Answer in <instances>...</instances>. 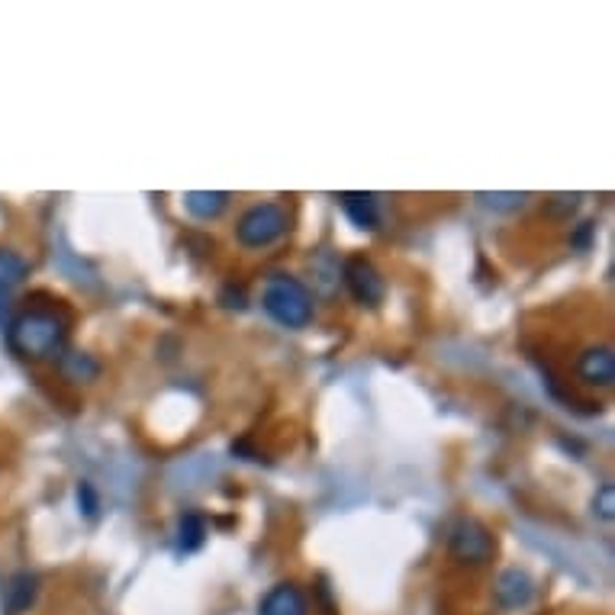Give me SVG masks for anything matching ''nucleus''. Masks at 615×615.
Listing matches in <instances>:
<instances>
[{"mask_svg": "<svg viewBox=\"0 0 615 615\" xmlns=\"http://www.w3.org/2000/svg\"><path fill=\"white\" fill-rule=\"evenodd\" d=\"M7 345L26 362H52L68 345V316L52 306L20 310L7 323Z\"/></svg>", "mask_w": 615, "mask_h": 615, "instance_id": "f257e3e1", "label": "nucleus"}, {"mask_svg": "<svg viewBox=\"0 0 615 615\" xmlns=\"http://www.w3.org/2000/svg\"><path fill=\"white\" fill-rule=\"evenodd\" d=\"M261 310L284 328H306L316 316V300L310 288L293 274H271L261 288Z\"/></svg>", "mask_w": 615, "mask_h": 615, "instance_id": "f03ea898", "label": "nucleus"}, {"mask_svg": "<svg viewBox=\"0 0 615 615\" xmlns=\"http://www.w3.org/2000/svg\"><path fill=\"white\" fill-rule=\"evenodd\" d=\"M290 216L284 204H255L236 223V242L242 248H265L288 233Z\"/></svg>", "mask_w": 615, "mask_h": 615, "instance_id": "7ed1b4c3", "label": "nucleus"}, {"mask_svg": "<svg viewBox=\"0 0 615 615\" xmlns=\"http://www.w3.org/2000/svg\"><path fill=\"white\" fill-rule=\"evenodd\" d=\"M449 551L457 564H467V568H484L490 564L493 554H496V535L474 516H461L452 526L449 535Z\"/></svg>", "mask_w": 615, "mask_h": 615, "instance_id": "20e7f679", "label": "nucleus"}, {"mask_svg": "<svg viewBox=\"0 0 615 615\" xmlns=\"http://www.w3.org/2000/svg\"><path fill=\"white\" fill-rule=\"evenodd\" d=\"M342 284L348 288L352 300L368 306V310H377L387 296V281L380 274V268L365 258V255H348L345 265H342Z\"/></svg>", "mask_w": 615, "mask_h": 615, "instance_id": "39448f33", "label": "nucleus"}, {"mask_svg": "<svg viewBox=\"0 0 615 615\" xmlns=\"http://www.w3.org/2000/svg\"><path fill=\"white\" fill-rule=\"evenodd\" d=\"M535 596V580L522 568H506L503 574L496 576V586H493V600L499 609H526Z\"/></svg>", "mask_w": 615, "mask_h": 615, "instance_id": "423d86ee", "label": "nucleus"}, {"mask_svg": "<svg viewBox=\"0 0 615 615\" xmlns=\"http://www.w3.org/2000/svg\"><path fill=\"white\" fill-rule=\"evenodd\" d=\"M576 377L590 387H613L615 355L613 345H590L576 358Z\"/></svg>", "mask_w": 615, "mask_h": 615, "instance_id": "0eeeda50", "label": "nucleus"}, {"mask_svg": "<svg viewBox=\"0 0 615 615\" xmlns=\"http://www.w3.org/2000/svg\"><path fill=\"white\" fill-rule=\"evenodd\" d=\"M40 596V576L30 574V571H20L3 583V596H0V606L3 615H23L33 609Z\"/></svg>", "mask_w": 615, "mask_h": 615, "instance_id": "6e6552de", "label": "nucleus"}, {"mask_svg": "<svg viewBox=\"0 0 615 615\" xmlns=\"http://www.w3.org/2000/svg\"><path fill=\"white\" fill-rule=\"evenodd\" d=\"M310 606H306V596L296 583H274L261 606H258V615H306Z\"/></svg>", "mask_w": 615, "mask_h": 615, "instance_id": "1a4fd4ad", "label": "nucleus"}, {"mask_svg": "<svg viewBox=\"0 0 615 615\" xmlns=\"http://www.w3.org/2000/svg\"><path fill=\"white\" fill-rule=\"evenodd\" d=\"M338 204L345 209V216L358 226V229H380V204L374 194H342Z\"/></svg>", "mask_w": 615, "mask_h": 615, "instance_id": "9d476101", "label": "nucleus"}, {"mask_svg": "<svg viewBox=\"0 0 615 615\" xmlns=\"http://www.w3.org/2000/svg\"><path fill=\"white\" fill-rule=\"evenodd\" d=\"M55 362H58L62 377L72 380V384H90V380L100 377V362L94 355H87V352H68L65 348Z\"/></svg>", "mask_w": 615, "mask_h": 615, "instance_id": "9b49d317", "label": "nucleus"}, {"mask_svg": "<svg viewBox=\"0 0 615 615\" xmlns=\"http://www.w3.org/2000/svg\"><path fill=\"white\" fill-rule=\"evenodd\" d=\"M206 516L204 512H184L181 522H177V551L181 554H191V551H201L206 541Z\"/></svg>", "mask_w": 615, "mask_h": 615, "instance_id": "f8f14e48", "label": "nucleus"}, {"mask_svg": "<svg viewBox=\"0 0 615 615\" xmlns=\"http://www.w3.org/2000/svg\"><path fill=\"white\" fill-rule=\"evenodd\" d=\"M184 206L197 219H216L229 206V194L226 191H191L184 194Z\"/></svg>", "mask_w": 615, "mask_h": 615, "instance_id": "ddd939ff", "label": "nucleus"}, {"mask_svg": "<svg viewBox=\"0 0 615 615\" xmlns=\"http://www.w3.org/2000/svg\"><path fill=\"white\" fill-rule=\"evenodd\" d=\"M30 278V261L10 248H0V293H10Z\"/></svg>", "mask_w": 615, "mask_h": 615, "instance_id": "4468645a", "label": "nucleus"}, {"mask_svg": "<svg viewBox=\"0 0 615 615\" xmlns=\"http://www.w3.org/2000/svg\"><path fill=\"white\" fill-rule=\"evenodd\" d=\"M477 201L484 206H490V209H499V213H512V209H519V206L526 204L529 197L509 191V194H477Z\"/></svg>", "mask_w": 615, "mask_h": 615, "instance_id": "2eb2a0df", "label": "nucleus"}, {"mask_svg": "<svg viewBox=\"0 0 615 615\" xmlns=\"http://www.w3.org/2000/svg\"><path fill=\"white\" fill-rule=\"evenodd\" d=\"M593 512L603 519V522H613L615 519V487L613 484H603L596 496H593Z\"/></svg>", "mask_w": 615, "mask_h": 615, "instance_id": "dca6fc26", "label": "nucleus"}, {"mask_svg": "<svg viewBox=\"0 0 615 615\" xmlns=\"http://www.w3.org/2000/svg\"><path fill=\"white\" fill-rule=\"evenodd\" d=\"M78 509H82L87 519H94L100 512V493L90 481H82L78 484Z\"/></svg>", "mask_w": 615, "mask_h": 615, "instance_id": "f3484780", "label": "nucleus"}, {"mask_svg": "<svg viewBox=\"0 0 615 615\" xmlns=\"http://www.w3.org/2000/svg\"><path fill=\"white\" fill-rule=\"evenodd\" d=\"M223 303H226L229 310H246V293H242V290L233 293V288H226L223 290Z\"/></svg>", "mask_w": 615, "mask_h": 615, "instance_id": "a211bd4d", "label": "nucleus"}, {"mask_svg": "<svg viewBox=\"0 0 615 615\" xmlns=\"http://www.w3.org/2000/svg\"><path fill=\"white\" fill-rule=\"evenodd\" d=\"M576 204H580V197H554V204H551V213H574Z\"/></svg>", "mask_w": 615, "mask_h": 615, "instance_id": "6ab92c4d", "label": "nucleus"}, {"mask_svg": "<svg viewBox=\"0 0 615 615\" xmlns=\"http://www.w3.org/2000/svg\"><path fill=\"white\" fill-rule=\"evenodd\" d=\"M590 236H593V223H580V233L574 236V246L586 248V242H590Z\"/></svg>", "mask_w": 615, "mask_h": 615, "instance_id": "aec40b11", "label": "nucleus"}]
</instances>
